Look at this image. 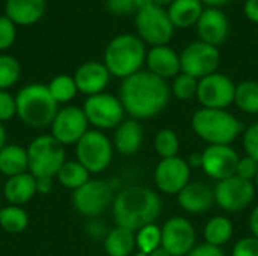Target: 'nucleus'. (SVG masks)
Returning <instances> with one entry per match:
<instances>
[{
    "instance_id": "obj_37",
    "label": "nucleus",
    "mask_w": 258,
    "mask_h": 256,
    "mask_svg": "<svg viewBox=\"0 0 258 256\" xmlns=\"http://www.w3.org/2000/svg\"><path fill=\"white\" fill-rule=\"evenodd\" d=\"M148 5H151V0H106V9L113 15H136Z\"/></svg>"
},
{
    "instance_id": "obj_15",
    "label": "nucleus",
    "mask_w": 258,
    "mask_h": 256,
    "mask_svg": "<svg viewBox=\"0 0 258 256\" xmlns=\"http://www.w3.org/2000/svg\"><path fill=\"white\" fill-rule=\"evenodd\" d=\"M160 229L162 247L171 256H186L197 246V231L184 217H171Z\"/></svg>"
},
{
    "instance_id": "obj_22",
    "label": "nucleus",
    "mask_w": 258,
    "mask_h": 256,
    "mask_svg": "<svg viewBox=\"0 0 258 256\" xmlns=\"http://www.w3.org/2000/svg\"><path fill=\"white\" fill-rule=\"evenodd\" d=\"M47 0H6L5 15L15 26H33L45 14Z\"/></svg>"
},
{
    "instance_id": "obj_6",
    "label": "nucleus",
    "mask_w": 258,
    "mask_h": 256,
    "mask_svg": "<svg viewBox=\"0 0 258 256\" xmlns=\"http://www.w3.org/2000/svg\"><path fill=\"white\" fill-rule=\"evenodd\" d=\"M29 172L35 177L54 178L67 161L65 148L51 134H41L35 137L27 146Z\"/></svg>"
},
{
    "instance_id": "obj_34",
    "label": "nucleus",
    "mask_w": 258,
    "mask_h": 256,
    "mask_svg": "<svg viewBox=\"0 0 258 256\" xmlns=\"http://www.w3.org/2000/svg\"><path fill=\"white\" fill-rule=\"evenodd\" d=\"M162 247V229L153 223L148 226H144L136 232V249L138 252H142L145 255H150L151 252Z\"/></svg>"
},
{
    "instance_id": "obj_8",
    "label": "nucleus",
    "mask_w": 258,
    "mask_h": 256,
    "mask_svg": "<svg viewBox=\"0 0 258 256\" xmlns=\"http://www.w3.org/2000/svg\"><path fill=\"white\" fill-rule=\"evenodd\" d=\"M76 158L89 174H101L113 158V143L100 130H88L76 143Z\"/></svg>"
},
{
    "instance_id": "obj_25",
    "label": "nucleus",
    "mask_w": 258,
    "mask_h": 256,
    "mask_svg": "<svg viewBox=\"0 0 258 256\" xmlns=\"http://www.w3.org/2000/svg\"><path fill=\"white\" fill-rule=\"evenodd\" d=\"M204 11L201 0H174L168 8V17L175 29H187L198 23Z\"/></svg>"
},
{
    "instance_id": "obj_44",
    "label": "nucleus",
    "mask_w": 258,
    "mask_h": 256,
    "mask_svg": "<svg viewBox=\"0 0 258 256\" xmlns=\"http://www.w3.org/2000/svg\"><path fill=\"white\" fill-rule=\"evenodd\" d=\"M243 14L251 23L258 24V0H246L243 5Z\"/></svg>"
},
{
    "instance_id": "obj_3",
    "label": "nucleus",
    "mask_w": 258,
    "mask_h": 256,
    "mask_svg": "<svg viewBox=\"0 0 258 256\" xmlns=\"http://www.w3.org/2000/svg\"><path fill=\"white\" fill-rule=\"evenodd\" d=\"M147 51V45L138 35L122 33L110 39L106 45L103 63L110 75L124 80L142 69Z\"/></svg>"
},
{
    "instance_id": "obj_19",
    "label": "nucleus",
    "mask_w": 258,
    "mask_h": 256,
    "mask_svg": "<svg viewBox=\"0 0 258 256\" xmlns=\"http://www.w3.org/2000/svg\"><path fill=\"white\" fill-rule=\"evenodd\" d=\"M73 77H74L77 91L80 94H85L86 97H92V95L104 92L112 75L103 62L89 60V62L82 63L76 69Z\"/></svg>"
},
{
    "instance_id": "obj_53",
    "label": "nucleus",
    "mask_w": 258,
    "mask_h": 256,
    "mask_svg": "<svg viewBox=\"0 0 258 256\" xmlns=\"http://www.w3.org/2000/svg\"><path fill=\"white\" fill-rule=\"evenodd\" d=\"M254 183H255V189L258 190V174H257V177H255V180H254Z\"/></svg>"
},
{
    "instance_id": "obj_18",
    "label": "nucleus",
    "mask_w": 258,
    "mask_h": 256,
    "mask_svg": "<svg viewBox=\"0 0 258 256\" xmlns=\"http://www.w3.org/2000/svg\"><path fill=\"white\" fill-rule=\"evenodd\" d=\"M195 29L200 41L219 48L228 38L230 21L221 8H204Z\"/></svg>"
},
{
    "instance_id": "obj_12",
    "label": "nucleus",
    "mask_w": 258,
    "mask_h": 256,
    "mask_svg": "<svg viewBox=\"0 0 258 256\" xmlns=\"http://www.w3.org/2000/svg\"><path fill=\"white\" fill-rule=\"evenodd\" d=\"M83 112L88 122L100 131L116 128L125 116V110L119 98L107 92L88 97L83 104Z\"/></svg>"
},
{
    "instance_id": "obj_51",
    "label": "nucleus",
    "mask_w": 258,
    "mask_h": 256,
    "mask_svg": "<svg viewBox=\"0 0 258 256\" xmlns=\"http://www.w3.org/2000/svg\"><path fill=\"white\" fill-rule=\"evenodd\" d=\"M172 2H174V0H151L153 5H157V6H160V8H168Z\"/></svg>"
},
{
    "instance_id": "obj_21",
    "label": "nucleus",
    "mask_w": 258,
    "mask_h": 256,
    "mask_svg": "<svg viewBox=\"0 0 258 256\" xmlns=\"http://www.w3.org/2000/svg\"><path fill=\"white\" fill-rule=\"evenodd\" d=\"M177 202L183 211L190 214H203L215 204L213 189L204 183H189L178 195Z\"/></svg>"
},
{
    "instance_id": "obj_13",
    "label": "nucleus",
    "mask_w": 258,
    "mask_h": 256,
    "mask_svg": "<svg viewBox=\"0 0 258 256\" xmlns=\"http://www.w3.org/2000/svg\"><path fill=\"white\" fill-rule=\"evenodd\" d=\"M234 94L236 84L225 74L213 72L198 81L197 98L206 109L227 110V107L234 104Z\"/></svg>"
},
{
    "instance_id": "obj_49",
    "label": "nucleus",
    "mask_w": 258,
    "mask_h": 256,
    "mask_svg": "<svg viewBox=\"0 0 258 256\" xmlns=\"http://www.w3.org/2000/svg\"><path fill=\"white\" fill-rule=\"evenodd\" d=\"M201 2L206 5V8H221V6L230 3L231 0H201Z\"/></svg>"
},
{
    "instance_id": "obj_31",
    "label": "nucleus",
    "mask_w": 258,
    "mask_h": 256,
    "mask_svg": "<svg viewBox=\"0 0 258 256\" xmlns=\"http://www.w3.org/2000/svg\"><path fill=\"white\" fill-rule=\"evenodd\" d=\"M29 225V216L21 207L8 205L0 210V226L8 234H21Z\"/></svg>"
},
{
    "instance_id": "obj_55",
    "label": "nucleus",
    "mask_w": 258,
    "mask_h": 256,
    "mask_svg": "<svg viewBox=\"0 0 258 256\" xmlns=\"http://www.w3.org/2000/svg\"><path fill=\"white\" fill-rule=\"evenodd\" d=\"M0 210H2V204H0Z\"/></svg>"
},
{
    "instance_id": "obj_10",
    "label": "nucleus",
    "mask_w": 258,
    "mask_h": 256,
    "mask_svg": "<svg viewBox=\"0 0 258 256\" xmlns=\"http://www.w3.org/2000/svg\"><path fill=\"white\" fill-rule=\"evenodd\" d=\"M219 65H221L219 48L206 44L200 39L187 44L180 53L181 72L189 74L198 80L213 72H218Z\"/></svg>"
},
{
    "instance_id": "obj_17",
    "label": "nucleus",
    "mask_w": 258,
    "mask_h": 256,
    "mask_svg": "<svg viewBox=\"0 0 258 256\" xmlns=\"http://www.w3.org/2000/svg\"><path fill=\"white\" fill-rule=\"evenodd\" d=\"M201 167L207 177L222 181L236 175L239 154L231 145H209L203 152Z\"/></svg>"
},
{
    "instance_id": "obj_45",
    "label": "nucleus",
    "mask_w": 258,
    "mask_h": 256,
    "mask_svg": "<svg viewBox=\"0 0 258 256\" xmlns=\"http://www.w3.org/2000/svg\"><path fill=\"white\" fill-rule=\"evenodd\" d=\"M36 180V193L39 195H48L53 190V178L50 177H39Z\"/></svg>"
},
{
    "instance_id": "obj_1",
    "label": "nucleus",
    "mask_w": 258,
    "mask_h": 256,
    "mask_svg": "<svg viewBox=\"0 0 258 256\" xmlns=\"http://www.w3.org/2000/svg\"><path fill=\"white\" fill-rule=\"evenodd\" d=\"M118 98L132 119H151L166 109L171 98V86L148 69H141L121 81Z\"/></svg>"
},
{
    "instance_id": "obj_41",
    "label": "nucleus",
    "mask_w": 258,
    "mask_h": 256,
    "mask_svg": "<svg viewBox=\"0 0 258 256\" xmlns=\"http://www.w3.org/2000/svg\"><path fill=\"white\" fill-rule=\"evenodd\" d=\"M258 174V163L245 155V157H240L239 158V163H237V169H236V175L243 178V180H248V181H254L255 177Z\"/></svg>"
},
{
    "instance_id": "obj_52",
    "label": "nucleus",
    "mask_w": 258,
    "mask_h": 256,
    "mask_svg": "<svg viewBox=\"0 0 258 256\" xmlns=\"http://www.w3.org/2000/svg\"><path fill=\"white\" fill-rule=\"evenodd\" d=\"M148 256H171V255H169V253H168V252H166V250H165L163 247H159L157 250L151 252V253H150Z\"/></svg>"
},
{
    "instance_id": "obj_33",
    "label": "nucleus",
    "mask_w": 258,
    "mask_h": 256,
    "mask_svg": "<svg viewBox=\"0 0 258 256\" xmlns=\"http://www.w3.org/2000/svg\"><path fill=\"white\" fill-rule=\"evenodd\" d=\"M154 149L160 158H172L178 155L180 139L178 134L171 128H162L156 133Z\"/></svg>"
},
{
    "instance_id": "obj_54",
    "label": "nucleus",
    "mask_w": 258,
    "mask_h": 256,
    "mask_svg": "<svg viewBox=\"0 0 258 256\" xmlns=\"http://www.w3.org/2000/svg\"><path fill=\"white\" fill-rule=\"evenodd\" d=\"M135 256H148V255H145V253H142V252H138Z\"/></svg>"
},
{
    "instance_id": "obj_20",
    "label": "nucleus",
    "mask_w": 258,
    "mask_h": 256,
    "mask_svg": "<svg viewBox=\"0 0 258 256\" xmlns=\"http://www.w3.org/2000/svg\"><path fill=\"white\" fill-rule=\"evenodd\" d=\"M145 65L148 71L163 80L174 78L181 72L180 53H177L169 45L150 47L145 57Z\"/></svg>"
},
{
    "instance_id": "obj_35",
    "label": "nucleus",
    "mask_w": 258,
    "mask_h": 256,
    "mask_svg": "<svg viewBox=\"0 0 258 256\" xmlns=\"http://www.w3.org/2000/svg\"><path fill=\"white\" fill-rule=\"evenodd\" d=\"M21 75L20 62L11 54H0V91L12 88Z\"/></svg>"
},
{
    "instance_id": "obj_32",
    "label": "nucleus",
    "mask_w": 258,
    "mask_h": 256,
    "mask_svg": "<svg viewBox=\"0 0 258 256\" xmlns=\"http://www.w3.org/2000/svg\"><path fill=\"white\" fill-rule=\"evenodd\" d=\"M47 88H48V92L51 94L53 100L57 104L70 103L79 92L74 77H71L68 74H59V75L53 77L50 80V83L47 84Z\"/></svg>"
},
{
    "instance_id": "obj_36",
    "label": "nucleus",
    "mask_w": 258,
    "mask_h": 256,
    "mask_svg": "<svg viewBox=\"0 0 258 256\" xmlns=\"http://www.w3.org/2000/svg\"><path fill=\"white\" fill-rule=\"evenodd\" d=\"M198 78L189 75V74H184V72H180L177 77L172 78V84H171V94L180 100V101H187V100H192L197 97V92H198Z\"/></svg>"
},
{
    "instance_id": "obj_27",
    "label": "nucleus",
    "mask_w": 258,
    "mask_h": 256,
    "mask_svg": "<svg viewBox=\"0 0 258 256\" xmlns=\"http://www.w3.org/2000/svg\"><path fill=\"white\" fill-rule=\"evenodd\" d=\"M136 249V232L116 226L106 234L104 250L107 256H130Z\"/></svg>"
},
{
    "instance_id": "obj_14",
    "label": "nucleus",
    "mask_w": 258,
    "mask_h": 256,
    "mask_svg": "<svg viewBox=\"0 0 258 256\" xmlns=\"http://www.w3.org/2000/svg\"><path fill=\"white\" fill-rule=\"evenodd\" d=\"M89 122L83 109L77 106H67L59 109L51 125L50 134L60 145H76L88 131Z\"/></svg>"
},
{
    "instance_id": "obj_28",
    "label": "nucleus",
    "mask_w": 258,
    "mask_h": 256,
    "mask_svg": "<svg viewBox=\"0 0 258 256\" xmlns=\"http://www.w3.org/2000/svg\"><path fill=\"white\" fill-rule=\"evenodd\" d=\"M233 232H234V226L228 217L215 216L204 226V240L210 246L221 247L231 240Z\"/></svg>"
},
{
    "instance_id": "obj_26",
    "label": "nucleus",
    "mask_w": 258,
    "mask_h": 256,
    "mask_svg": "<svg viewBox=\"0 0 258 256\" xmlns=\"http://www.w3.org/2000/svg\"><path fill=\"white\" fill-rule=\"evenodd\" d=\"M27 170V151L17 143H6L0 151V174L11 178Z\"/></svg>"
},
{
    "instance_id": "obj_42",
    "label": "nucleus",
    "mask_w": 258,
    "mask_h": 256,
    "mask_svg": "<svg viewBox=\"0 0 258 256\" xmlns=\"http://www.w3.org/2000/svg\"><path fill=\"white\" fill-rule=\"evenodd\" d=\"M231 256H258V238L252 235L240 238L234 244Z\"/></svg>"
},
{
    "instance_id": "obj_47",
    "label": "nucleus",
    "mask_w": 258,
    "mask_h": 256,
    "mask_svg": "<svg viewBox=\"0 0 258 256\" xmlns=\"http://www.w3.org/2000/svg\"><path fill=\"white\" fill-rule=\"evenodd\" d=\"M249 229L252 232V237L258 238V205L252 210L249 216Z\"/></svg>"
},
{
    "instance_id": "obj_2",
    "label": "nucleus",
    "mask_w": 258,
    "mask_h": 256,
    "mask_svg": "<svg viewBox=\"0 0 258 256\" xmlns=\"http://www.w3.org/2000/svg\"><path fill=\"white\" fill-rule=\"evenodd\" d=\"M162 199L150 187L128 186L115 195L112 211L116 226L138 232L144 226L156 223L162 214Z\"/></svg>"
},
{
    "instance_id": "obj_38",
    "label": "nucleus",
    "mask_w": 258,
    "mask_h": 256,
    "mask_svg": "<svg viewBox=\"0 0 258 256\" xmlns=\"http://www.w3.org/2000/svg\"><path fill=\"white\" fill-rule=\"evenodd\" d=\"M17 38V26L6 17L0 15V51L11 48Z\"/></svg>"
},
{
    "instance_id": "obj_16",
    "label": "nucleus",
    "mask_w": 258,
    "mask_h": 256,
    "mask_svg": "<svg viewBox=\"0 0 258 256\" xmlns=\"http://www.w3.org/2000/svg\"><path fill=\"white\" fill-rule=\"evenodd\" d=\"M154 183L165 195H178L190 183V166L181 157L162 158L154 169Z\"/></svg>"
},
{
    "instance_id": "obj_39",
    "label": "nucleus",
    "mask_w": 258,
    "mask_h": 256,
    "mask_svg": "<svg viewBox=\"0 0 258 256\" xmlns=\"http://www.w3.org/2000/svg\"><path fill=\"white\" fill-rule=\"evenodd\" d=\"M243 149L248 157L254 158L258 163V122L249 125L243 131Z\"/></svg>"
},
{
    "instance_id": "obj_46",
    "label": "nucleus",
    "mask_w": 258,
    "mask_h": 256,
    "mask_svg": "<svg viewBox=\"0 0 258 256\" xmlns=\"http://www.w3.org/2000/svg\"><path fill=\"white\" fill-rule=\"evenodd\" d=\"M86 232H88V235L92 237V238H100L101 235L107 234L106 229H104V226H103L98 220L89 222V223L86 225Z\"/></svg>"
},
{
    "instance_id": "obj_9",
    "label": "nucleus",
    "mask_w": 258,
    "mask_h": 256,
    "mask_svg": "<svg viewBox=\"0 0 258 256\" xmlns=\"http://www.w3.org/2000/svg\"><path fill=\"white\" fill-rule=\"evenodd\" d=\"M115 199L112 186L103 180H89L80 189L73 192L71 201L76 211L85 217L101 216Z\"/></svg>"
},
{
    "instance_id": "obj_50",
    "label": "nucleus",
    "mask_w": 258,
    "mask_h": 256,
    "mask_svg": "<svg viewBox=\"0 0 258 256\" xmlns=\"http://www.w3.org/2000/svg\"><path fill=\"white\" fill-rule=\"evenodd\" d=\"M5 145H6V130H5V125L0 122V151Z\"/></svg>"
},
{
    "instance_id": "obj_7",
    "label": "nucleus",
    "mask_w": 258,
    "mask_h": 256,
    "mask_svg": "<svg viewBox=\"0 0 258 256\" xmlns=\"http://www.w3.org/2000/svg\"><path fill=\"white\" fill-rule=\"evenodd\" d=\"M135 27L142 42L150 47L168 45L175 33V27L168 17L166 8L153 3L142 8L135 15Z\"/></svg>"
},
{
    "instance_id": "obj_23",
    "label": "nucleus",
    "mask_w": 258,
    "mask_h": 256,
    "mask_svg": "<svg viewBox=\"0 0 258 256\" xmlns=\"http://www.w3.org/2000/svg\"><path fill=\"white\" fill-rule=\"evenodd\" d=\"M113 148L122 155L136 154L144 143V128L136 119H124L113 134Z\"/></svg>"
},
{
    "instance_id": "obj_24",
    "label": "nucleus",
    "mask_w": 258,
    "mask_h": 256,
    "mask_svg": "<svg viewBox=\"0 0 258 256\" xmlns=\"http://www.w3.org/2000/svg\"><path fill=\"white\" fill-rule=\"evenodd\" d=\"M5 199L9 205L21 207L36 195V180L30 172H24L6 180L3 186Z\"/></svg>"
},
{
    "instance_id": "obj_43",
    "label": "nucleus",
    "mask_w": 258,
    "mask_h": 256,
    "mask_svg": "<svg viewBox=\"0 0 258 256\" xmlns=\"http://www.w3.org/2000/svg\"><path fill=\"white\" fill-rule=\"evenodd\" d=\"M186 256H227L224 253V250L221 247H215V246H210L207 243H203V244H198L195 246L189 253Z\"/></svg>"
},
{
    "instance_id": "obj_11",
    "label": "nucleus",
    "mask_w": 258,
    "mask_h": 256,
    "mask_svg": "<svg viewBox=\"0 0 258 256\" xmlns=\"http://www.w3.org/2000/svg\"><path fill=\"white\" fill-rule=\"evenodd\" d=\"M255 184L237 175L218 181L213 193L215 204L227 213H239L251 205L255 196Z\"/></svg>"
},
{
    "instance_id": "obj_4",
    "label": "nucleus",
    "mask_w": 258,
    "mask_h": 256,
    "mask_svg": "<svg viewBox=\"0 0 258 256\" xmlns=\"http://www.w3.org/2000/svg\"><path fill=\"white\" fill-rule=\"evenodd\" d=\"M194 133L209 145H231L243 134L242 122L228 110L201 107L192 115Z\"/></svg>"
},
{
    "instance_id": "obj_30",
    "label": "nucleus",
    "mask_w": 258,
    "mask_h": 256,
    "mask_svg": "<svg viewBox=\"0 0 258 256\" xmlns=\"http://www.w3.org/2000/svg\"><path fill=\"white\" fill-rule=\"evenodd\" d=\"M234 104L239 110L248 115H258V81L245 80L236 84Z\"/></svg>"
},
{
    "instance_id": "obj_5",
    "label": "nucleus",
    "mask_w": 258,
    "mask_h": 256,
    "mask_svg": "<svg viewBox=\"0 0 258 256\" xmlns=\"http://www.w3.org/2000/svg\"><path fill=\"white\" fill-rule=\"evenodd\" d=\"M15 104L18 119L32 128L50 127L59 110V104L53 100L47 84L42 83L23 86L15 95Z\"/></svg>"
},
{
    "instance_id": "obj_48",
    "label": "nucleus",
    "mask_w": 258,
    "mask_h": 256,
    "mask_svg": "<svg viewBox=\"0 0 258 256\" xmlns=\"http://www.w3.org/2000/svg\"><path fill=\"white\" fill-rule=\"evenodd\" d=\"M201 163H203V155H201V154H192V155L187 158V164L190 166V169H192V167H197V166L201 167Z\"/></svg>"
},
{
    "instance_id": "obj_29",
    "label": "nucleus",
    "mask_w": 258,
    "mask_h": 256,
    "mask_svg": "<svg viewBox=\"0 0 258 256\" xmlns=\"http://www.w3.org/2000/svg\"><path fill=\"white\" fill-rule=\"evenodd\" d=\"M56 178H57L60 186H63L65 189H70V190L74 192V190L80 189L83 184H86L91 180V174L77 160H71V161L67 160L62 164V167L59 169Z\"/></svg>"
},
{
    "instance_id": "obj_40",
    "label": "nucleus",
    "mask_w": 258,
    "mask_h": 256,
    "mask_svg": "<svg viewBox=\"0 0 258 256\" xmlns=\"http://www.w3.org/2000/svg\"><path fill=\"white\" fill-rule=\"evenodd\" d=\"M17 115L15 97H12L8 91H0V122H6Z\"/></svg>"
}]
</instances>
